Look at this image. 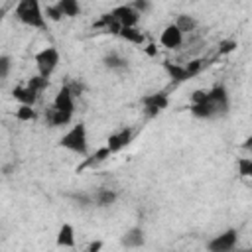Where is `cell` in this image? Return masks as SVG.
I'll list each match as a JSON object with an SVG mask.
<instances>
[{"label":"cell","mask_w":252,"mask_h":252,"mask_svg":"<svg viewBox=\"0 0 252 252\" xmlns=\"http://www.w3.org/2000/svg\"><path fill=\"white\" fill-rule=\"evenodd\" d=\"M230 108V96L224 85H215L213 89H197L191 94L189 112L201 120H215L226 116Z\"/></svg>","instance_id":"6da1fadb"},{"label":"cell","mask_w":252,"mask_h":252,"mask_svg":"<svg viewBox=\"0 0 252 252\" xmlns=\"http://www.w3.org/2000/svg\"><path fill=\"white\" fill-rule=\"evenodd\" d=\"M14 14L24 26H30V28H35V30H45L47 28L45 12H43V8L37 0H20L14 8Z\"/></svg>","instance_id":"7a4b0ae2"},{"label":"cell","mask_w":252,"mask_h":252,"mask_svg":"<svg viewBox=\"0 0 252 252\" xmlns=\"http://www.w3.org/2000/svg\"><path fill=\"white\" fill-rule=\"evenodd\" d=\"M59 146L79 154V156H87L89 154V138H87V126L85 122H79L75 126H71L61 138H59Z\"/></svg>","instance_id":"3957f363"},{"label":"cell","mask_w":252,"mask_h":252,"mask_svg":"<svg viewBox=\"0 0 252 252\" xmlns=\"http://www.w3.org/2000/svg\"><path fill=\"white\" fill-rule=\"evenodd\" d=\"M59 59H61V55L53 45H47V47L39 49L33 55V61H35V67H37V75H41L43 79H49L53 75V71L57 69Z\"/></svg>","instance_id":"277c9868"},{"label":"cell","mask_w":252,"mask_h":252,"mask_svg":"<svg viewBox=\"0 0 252 252\" xmlns=\"http://www.w3.org/2000/svg\"><path fill=\"white\" fill-rule=\"evenodd\" d=\"M238 242V230L226 228L207 242V252H232Z\"/></svg>","instance_id":"5b68a950"},{"label":"cell","mask_w":252,"mask_h":252,"mask_svg":"<svg viewBox=\"0 0 252 252\" xmlns=\"http://www.w3.org/2000/svg\"><path fill=\"white\" fill-rule=\"evenodd\" d=\"M169 104V98L165 93H152V94H146L142 96V106H144V114L148 118H154L158 116L161 110H165Z\"/></svg>","instance_id":"8992f818"},{"label":"cell","mask_w":252,"mask_h":252,"mask_svg":"<svg viewBox=\"0 0 252 252\" xmlns=\"http://www.w3.org/2000/svg\"><path fill=\"white\" fill-rule=\"evenodd\" d=\"M110 16L122 26V28H136V24L140 22V14L130 6V4H120L116 8L110 10Z\"/></svg>","instance_id":"52a82bcc"},{"label":"cell","mask_w":252,"mask_h":252,"mask_svg":"<svg viewBox=\"0 0 252 252\" xmlns=\"http://www.w3.org/2000/svg\"><path fill=\"white\" fill-rule=\"evenodd\" d=\"M53 108L55 110H61V112H67V114H75V93L69 85H63L55 98H53Z\"/></svg>","instance_id":"ba28073f"},{"label":"cell","mask_w":252,"mask_h":252,"mask_svg":"<svg viewBox=\"0 0 252 252\" xmlns=\"http://www.w3.org/2000/svg\"><path fill=\"white\" fill-rule=\"evenodd\" d=\"M132 136H134L132 128H120L118 132H114V134L108 136L106 148L110 150V154H118L120 150H124V148L132 142Z\"/></svg>","instance_id":"9c48e42d"},{"label":"cell","mask_w":252,"mask_h":252,"mask_svg":"<svg viewBox=\"0 0 252 252\" xmlns=\"http://www.w3.org/2000/svg\"><path fill=\"white\" fill-rule=\"evenodd\" d=\"M159 43L165 47V49H179L181 43H183V33L181 30L175 26V24H169L163 28L161 35H159Z\"/></svg>","instance_id":"30bf717a"},{"label":"cell","mask_w":252,"mask_h":252,"mask_svg":"<svg viewBox=\"0 0 252 252\" xmlns=\"http://www.w3.org/2000/svg\"><path fill=\"white\" fill-rule=\"evenodd\" d=\"M120 244L124 248H142L146 244V232L142 226H132L120 236Z\"/></svg>","instance_id":"8fae6325"},{"label":"cell","mask_w":252,"mask_h":252,"mask_svg":"<svg viewBox=\"0 0 252 252\" xmlns=\"http://www.w3.org/2000/svg\"><path fill=\"white\" fill-rule=\"evenodd\" d=\"M55 244L59 248H73L75 246V226L71 222H63L57 230Z\"/></svg>","instance_id":"7c38bea8"},{"label":"cell","mask_w":252,"mask_h":252,"mask_svg":"<svg viewBox=\"0 0 252 252\" xmlns=\"http://www.w3.org/2000/svg\"><path fill=\"white\" fill-rule=\"evenodd\" d=\"M93 199H94V207H100V209H106V207H112L118 199V193L114 189H108V187H98L94 193H93Z\"/></svg>","instance_id":"4fadbf2b"},{"label":"cell","mask_w":252,"mask_h":252,"mask_svg":"<svg viewBox=\"0 0 252 252\" xmlns=\"http://www.w3.org/2000/svg\"><path fill=\"white\" fill-rule=\"evenodd\" d=\"M102 65H104V69H108V71L120 73V71H126V69H128V59H126L124 55L116 53V51H110V53H106V55L102 57Z\"/></svg>","instance_id":"5bb4252c"},{"label":"cell","mask_w":252,"mask_h":252,"mask_svg":"<svg viewBox=\"0 0 252 252\" xmlns=\"http://www.w3.org/2000/svg\"><path fill=\"white\" fill-rule=\"evenodd\" d=\"M12 96H14V98H16L20 104H28V106H33L39 94H37L33 89H30L28 85H20V87H14V91H12Z\"/></svg>","instance_id":"9a60e30c"},{"label":"cell","mask_w":252,"mask_h":252,"mask_svg":"<svg viewBox=\"0 0 252 252\" xmlns=\"http://www.w3.org/2000/svg\"><path fill=\"white\" fill-rule=\"evenodd\" d=\"M163 69H165V73L169 75V79L175 81V83H183V81L191 79V75H189V71H187L185 65L171 63V61H163Z\"/></svg>","instance_id":"2e32d148"},{"label":"cell","mask_w":252,"mask_h":252,"mask_svg":"<svg viewBox=\"0 0 252 252\" xmlns=\"http://www.w3.org/2000/svg\"><path fill=\"white\" fill-rule=\"evenodd\" d=\"M45 120H47V124H49V126H67V124H71L73 114H67V112H61V110H55V108L51 106V110L45 114Z\"/></svg>","instance_id":"e0dca14e"},{"label":"cell","mask_w":252,"mask_h":252,"mask_svg":"<svg viewBox=\"0 0 252 252\" xmlns=\"http://www.w3.org/2000/svg\"><path fill=\"white\" fill-rule=\"evenodd\" d=\"M55 4H57V8L61 10V14L67 16V18H75V16L81 14V4H79L77 0H59V2H55Z\"/></svg>","instance_id":"ac0fdd59"},{"label":"cell","mask_w":252,"mask_h":252,"mask_svg":"<svg viewBox=\"0 0 252 252\" xmlns=\"http://www.w3.org/2000/svg\"><path fill=\"white\" fill-rule=\"evenodd\" d=\"M118 35H120L122 39H126V41H130V43H136V45H142L144 39H146L144 33H142L138 28H120Z\"/></svg>","instance_id":"d6986e66"},{"label":"cell","mask_w":252,"mask_h":252,"mask_svg":"<svg viewBox=\"0 0 252 252\" xmlns=\"http://www.w3.org/2000/svg\"><path fill=\"white\" fill-rule=\"evenodd\" d=\"M173 24L181 30V33L193 32V30L197 28V20H195L193 16H189V14H179V16H177V20H175Z\"/></svg>","instance_id":"ffe728a7"},{"label":"cell","mask_w":252,"mask_h":252,"mask_svg":"<svg viewBox=\"0 0 252 252\" xmlns=\"http://www.w3.org/2000/svg\"><path fill=\"white\" fill-rule=\"evenodd\" d=\"M14 114H16V118L20 122H32V120L37 118V112L33 110V106H28V104H20Z\"/></svg>","instance_id":"44dd1931"},{"label":"cell","mask_w":252,"mask_h":252,"mask_svg":"<svg viewBox=\"0 0 252 252\" xmlns=\"http://www.w3.org/2000/svg\"><path fill=\"white\" fill-rule=\"evenodd\" d=\"M67 197H71L79 207L83 209H89V207H94V199H93V193H69Z\"/></svg>","instance_id":"7402d4cb"},{"label":"cell","mask_w":252,"mask_h":252,"mask_svg":"<svg viewBox=\"0 0 252 252\" xmlns=\"http://www.w3.org/2000/svg\"><path fill=\"white\" fill-rule=\"evenodd\" d=\"M47 85H49V79H43L41 75H35V77H32V79L28 81V87H30V89H33L37 94H39L41 91H45V89H47Z\"/></svg>","instance_id":"603a6c76"},{"label":"cell","mask_w":252,"mask_h":252,"mask_svg":"<svg viewBox=\"0 0 252 252\" xmlns=\"http://www.w3.org/2000/svg\"><path fill=\"white\" fill-rule=\"evenodd\" d=\"M112 154H110V150L106 148V146H102V148H98L94 154H93V158L89 159V165H94V163H100V161H104V159H108Z\"/></svg>","instance_id":"cb8c5ba5"},{"label":"cell","mask_w":252,"mask_h":252,"mask_svg":"<svg viewBox=\"0 0 252 252\" xmlns=\"http://www.w3.org/2000/svg\"><path fill=\"white\" fill-rule=\"evenodd\" d=\"M10 69H12V57L10 55H0V79H8V75H10Z\"/></svg>","instance_id":"d4e9b609"},{"label":"cell","mask_w":252,"mask_h":252,"mask_svg":"<svg viewBox=\"0 0 252 252\" xmlns=\"http://www.w3.org/2000/svg\"><path fill=\"white\" fill-rule=\"evenodd\" d=\"M43 12H45V18L51 20V22H59V20L63 18V14H61V10L57 8V4H47V6L43 8Z\"/></svg>","instance_id":"484cf974"},{"label":"cell","mask_w":252,"mask_h":252,"mask_svg":"<svg viewBox=\"0 0 252 252\" xmlns=\"http://www.w3.org/2000/svg\"><path fill=\"white\" fill-rule=\"evenodd\" d=\"M238 173L242 177H250V173H252V158H240L238 159Z\"/></svg>","instance_id":"4316f807"},{"label":"cell","mask_w":252,"mask_h":252,"mask_svg":"<svg viewBox=\"0 0 252 252\" xmlns=\"http://www.w3.org/2000/svg\"><path fill=\"white\" fill-rule=\"evenodd\" d=\"M130 6H132V8H134V10H136V12H138V14H140V16H142V14H146V12H150V10H152V4H150V2H148V0H134V2H132V4H130Z\"/></svg>","instance_id":"83f0119b"},{"label":"cell","mask_w":252,"mask_h":252,"mask_svg":"<svg viewBox=\"0 0 252 252\" xmlns=\"http://www.w3.org/2000/svg\"><path fill=\"white\" fill-rule=\"evenodd\" d=\"M203 65H205V61H203V59H193V61H189V65H185V67H187L189 75H191V77H195V75L203 69Z\"/></svg>","instance_id":"f1b7e54d"},{"label":"cell","mask_w":252,"mask_h":252,"mask_svg":"<svg viewBox=\"0 0 252 252\" xmlns=\"http://www.w3.org/2000/svg\"><path fill=\"white\" fill-rule=\"evenodd\" d=\"M234 47H236V41H232V39H230V41H222V43H220L219 53H230Z\"/></svg>","instance_id":"f546056e"},{"label":"cell","mask_w":252,"mask_h":252,"mask_svg":"<svg viewBox=\"0 0 252 252\" xmlns=\"http://www.w3.org/2000/svg\"><path fill=\"white\" fill-rule=\"evenodd\" d=\"M102 246H104V242H102V240H94V242H91V244H89L87 252H100V250H102Z\"/></svg>","instance_id":"4dcf8cb0"},{"label":"cell","mask_w":252,"mask_h":252,"mask_svg":"<svg viewBox=\"0 0 252 252\" xmlns=\"http://www.w3.org/2000/svg\"><path fill=\"white\" fill-rule=\"evenodd\" d=\"M242 148H244V150H252V136H248V138L244 140V144H242Z\"/></svg>","instance_id":"1f68e13d"},{"label":"cell","mask_w":252,"mask_h":252,"mask_svg":"<svg viewBox=\"0 0 252 252\" xmlns=\"http://www.w3.org/2000/svg\"><path fill=\"white\" fill-rule=\"evenodd\" d=\"M148 55H156V45H148Z\"/></svg>","instance_id":"d6a6232c"},{"label":"cell","mask_w":252,"mask_h":252,"mask_svg":"<svg viewBox=\"0 0 252 252\" xmlns=\"http://www.w3.org/2000/svg\"><path fill=\"white\" fill-rule=\"evenodd\" d=\"M10 171H12V165H4V175H10Z\"/></svg>","instance_id":"836d02e7"},{"label":"cell","mask_w":252,"mask_h":252,"mask_svg":"<svg viewBox=\"0 0 252 252\" xmlns=\"http://www.w3.org/2000/svg\"><path fill=\"white\" fill-rule=\"evenodd\" d=\"M246 252H252V248H248V250H246Z\"/></svg>","instance_id":"e575fe53"},{"label":"cell","mask_w":252,"mask_h":252,"mask_svg":"<svg viewBox=\"0 0 252 252\" xmlns=\"http://www.w3.org/2000/svg\"><path fill=\"white\" fill-rule=\"evenodd\" d=\"M250 177H252V173H250Z\"/></svg>","instance_id":"d590c367"}]
</instances>
